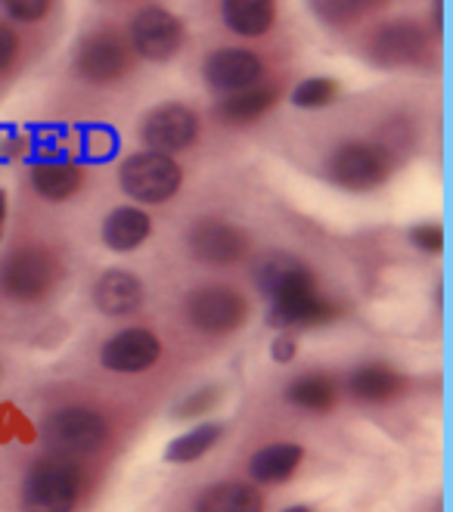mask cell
<instances>
[{
  "mask_svg": "<svg viewBox=\"0 0 453 512\" xmlns=\"http://www.w3.org/2000/svg\"><path fill=\"white\" fill-rule=\"evenodd\" d=\"M81 475L69 454H47L22 481V512H75Z\"/></svg>",
  "mask_w": 453,
  "mask_h": 512,
  "instance_id": "1",
  "label": "cell"
},
{
  "mask_svg": "<svg viewBox=\"0 0 453 512\" xmlns=\"http://www.w3.org/2000/svg\"><path fill=\"white\" fill-rule=\"evenodd\" d=\"M118 184H122L125 196L140 205H165L184 187V168L174 162V156L143 149V153H134L122 162Z\"/></svg>",
  "mask_w": 453,
  "mask_h": 512,
  "instance_id": "2",
  "label": "cell"
},
{
  "mask_svg": "<svg viewBox=\"0 0 453 512\" xmlns=\"http://www.w3.org/2000/svg\"><path fill=\"white\" fill-rule=\"evenodd\" d=\"M63 264L41 246H22L0 261V292L13 301H41L53 292Z\"/></svg>",
  "mask_w": 453,
  "mask_h": 512,
  "instance_id": "3",
  "label": "cell"
},
{
  "mask_svg": "<svg viewBox=\"0 0 453 512\" xmlns=\"http://www.w3.org/2000/svg\"><path fill=\"white\" fill-rule=\"evenodd\" d=\"M391 174V159L382 146L367 140H348L332 149L326 159V177L351 193H367L382 187Z\"/></svg>",
  "mask_w": 453,
  "mask_h": 512,
  "instance_id": "4",
  "label": "cell"
},
{
  "mask_svg": "<svg viewBox=\"0 0 453 512\" xmlns=\"http://www.w3.org/2000/svg\"><path fill=\"white\" fill-rule=\"evenodd\" d=\"M134 50L131 41L115 32V28H100L90 32L75 50V72L87 84H115L131 72Z\"/></svg>",
  "mask_w": 453,
  "mask_h": 512,
  "instance_id": "5",
  "label": "cell"
},
{
  "mask_svg": "<svg viewBox=\"0 0 453 512\" xmlns=\"http://www.w3.org/2000/svg\"><path fill=\"white\" fill-rule=\"evenodd\" d=\"M109 438V423L90 407H63L44 423V441L56 454H94Z\"/></svg>",
  "mask_w": 453,
  "mask_h": 512,
  "instance_id": "6",
  "label": "cell"
},
{
  "mask_svg": "<svg viewBox=\"0 0 453 512\" xmlns=\"http://www.w3.org/2000/svg\"><path fill=\"white\" fill-rule=\"evenodd\" d=\"M128 41L149 63H168L184 47V22L162 7H143L131 22Z\"/></svg>",
  "mask_w": 453,
  "mask_h": 512,
  "instance_id": "7",
  "label": "cell"
},
{
  "mask_svg": "<svg viewBox=\"0 0 453 512\" xmlns=\"http://www.w3.org/2000/svg\"><path fill=\"white\" fill-rule=\"evenodd\" d=\"M140 134L146 149H156L165 156L184 153L199 137V115L184 103H162L143 118Z\"/></svg>",
  "mask_w": 453,
  "mask_h": 512,
  "instance_id": "8",
  "label": "cell"
},
{
  "mask_svg": "<svg viewBox=\"0 0 453 512\" xmlns=\"http://www.w3.org/2000/svg\"><path fill=\"white\" fill-rule=\"evenodd\" d=\"M190 255L208 267H230L249 252V236L224 218H199L187 233Z\"/></svg>",
  "mask_w": 453,
  "mask_h": 512,
  "instance_id": "9",
  "label": "cell"
},
{
  "mask_svg": "<svg viewBox=\"0 0 453 512\" xmlns=\"http://www.w3.org/2000/svg\"><path fill=\"white\" fill-rule=\"evenodd\" d=\"M187 317L199 333L224 336V333H233V329L243 326L246 298L236 289H227V286H205V289H196L190 295Z\"/></svg>",
  "mask_w": 453,
  "mask_h": 512,
  "instance_id": "10",
  "label": "cell"
},
{
  "mask_svg": "<svg viewBox=\"0 0 453 512\" xmlns=\"http://www.w3.org/2000/svg\"><path fill=\"white\" fill-rule=\"evenodd\" d=\"M162 357V342L149 329L131 326L115 333L109 342L100 348V364L109 373H143Z\"/></svg>",
  "mask_w": 453,
  "mask_h": 512,
  "instance_id": "11",
  "label": "cell"
},
{
  "mask_svg": "<svg viewBox=\"0 0 453 512\" xmlns=\"http://www.w3.org/2000/svg\"><path fill=\"white\" fill-rule=\"evenodd\" d=\"M205 81L221 90V94H233V90H246L252 84H261L264 78V63L243 47H221L215 50L202 66Z\"/></svg>",
  "mask_w": 453,
  "mask_h": 512,
  "instance_id": "12",
  "label": "cell"
},
{
  "mask_svg": "<svg viewBox=\"0 0 453 512\" xmlns=\"http://www.w3.org/2000/svg\"><path fill=\"white\" fill-rule=\"evenodd\" d=\"M332 317H336V305H332L326 295L317 292V283L270 301V323H274L277 329L317 326V323H326Z\"/></svg>",
  "mask_w": 453,
  "mask_h": 512,
  "instance_id": "13",
  "label": "cell"
},
{
  "mask_svg": "<svg viewBox=\"0 0 453 512\" xmlns=\"http://www.w3.org/2000/svg\"><path fill=\"white\" fill-rule=\"evenodd\" d=\"M370 53L379 66H410L426 53V35L413 22H388L370 38Z\"/></svg>",
  "mask_w": 453,
  "mask_h": 512,
  "instance_id": "14",
  "label": "cell"
},
{
  "mask_svg": "<svg viewBox=\"0 0 453 512\" xmlns=\"http://www.w3.org/2000/svg\"><path fill=\"white\" fill-rule=\"evenodd\" d=\"M94 305L106 317H128L143 305V283L131 270L112 267L94 286Z\"/></svg>",
  "mask_w": 453,
  "mask_h": 512,
  "instance_id": "15",
  "label": "cell"
},
{
  "mask_svg": "<svg viewBox=\"0 0 453 512\" xmlns=\"http://www.w3.org/2000/svg\"><path fill=\"white\" fill-rule=\"evenodd\" d=\"M255 283L270 301H274V298H283L295 289L314 286V274L298 258L277 252V255L261 258V264L255 267Z\"/></svg>",
  "mask_w": 453,
  "mask_h": 512,
  "instance_id": "16",
  "label": "cell"
},
{
  "mask_svg": "<svg viewBox=\"0 0 453 512\" xmlns=\"http://www.w3.org/2000/svg\"><path fill=\"white\" fill-rule=\"evenodd\" d=\"M149 233H153V218L137 205L115 208V212H109L103 221V243H106V249H112L118 255L140 249L149 239Z\"/></svg>",
  "mask_w": 453,
  "mask_h": 512,
  "instance_id": "17",
  "label": "cell"
},
{
  "mask_svg": "<svg viewBox=\"0 0 453 512\" xmlns=\"http://www.w3.org/2000/svg\"><path fill=\"white\" fill-rule=\"evenodd\" d=\"M305 460V447L292 444V441H277L255 450L249 460V475L258 485H280L295 475V469Z\"/></svg>",
  "mask_w": 453,
  "mask_h": 512,
  "instance_id": "18",
  "label": "cell"
},
{
  "mask_svg": "<svg viewBox=\"0 0 453 512\" xmlns=\"http://www.w3.org/2000/svg\"><path fill=\"white\" fill-rule=\"evenodd\" d=\"M348 391L360 404H388L404 391V376L388 364H364L348 376Z\"/></svg>",
  "mask_w": 453,
  "mask_h": 512,
  "instance_id": "19",
  "label": "cell"
},
{
  "mask_svg": "<svg viewBox=\"0 0 453 512\" xmlns=\"http://www.w3.org/2000/svg\"><path fill=\"white\" fill-rule=\"evenodd\" d=\"M224 25L239 38H261L274 28L277 4L274 0H224Z\"/></svg>",
  "mask_w": 453,
  "mask_h": 512,
  "instance_id": "20",
  "label": "cell"
},
{
  "mask_svg": "<svg viewBox=\"0 0 453 512\" xmlns=\"http://www.w3.org/2000/svg\"><path fill=\"white\" fill-rule=\"evenodd\" d=\"M277 103V87L267 84H252L246 90H233L218 106V115L227 125H252Z\"/></svg>",
  "mask_w": 453,
  "mask_h": 512,
  "instance_id": "21",
  "label": "cell"
},
{
  "mask_svg": "<svg viewBox=\"0 0 453 512\" xmlns=\"http://www.w3.org/2000/svg\"><path fill=\"white\" fill-rule=\"evenodd\" d=\"M196 512H264V497L246 481H221L199 497Z\"/></svg>",
  "mask_w": 453,
  "mask_h": 512,
  "instance_id": "22",
  "label": "cell"
},
{
  "mask_svg": "<svg viewBox=\"0 0 453 512\" xmlns=\"http://www.w3.org/2000/svg\"><path fill=\"white\" fill-rule=\"evenodd\" d=\"M32 187L47 202H66L84 187V171L72 162H44L32 171Z\"/></svg>",
  "mask_w": 453,
  "mask_h": 512,
  "instance_id": "23",
  "label": "cell"
},
{
  "mask_svg": "<svg viewBox=\"0 0 453 512\" xmlns=\"http://www.w3.org/2000/svg\"><path fill=\"white\" fill-rule=\"evenodd\" d=\"M289 404L301 407V410H314V413H326L336 407V398H339V388L332 382L326 373H305L298 376L289 391H286Z\"/></svg>",
  "mask_w": 453,
  "mask_h": 512,
  "instance_id": "24",
  "label": "cell"
},
{
  "mask_svg": "<svg viewBox=\"0 0 453 512\" xmlns=\"http://www.w3.org/2000/svg\"><path fill=\"white\" fill-rule=\"evenodd\" d=\"M221 435H224V426L221 423H202V426L190 429L187 435L174 438L165 457L171 463H193V460L205 457L208 450L221 441Z\"/></svg>",
  "mask_w": 453,
  "mask_h": 512,
  "instance_id": "25",
  "label": "cell"
},
{
  "mask_svg": "<svg viewBox=\"0 0 453 512\" xmlns=\"http://www.w3.org/2000/svg\"><path fill=\"white\" fill-rule=\"evenodd\" d=\"M317 16L326 22V25H336V28H345L351 22H357L367 10L385 4V0H311Z\"/></svg>",
  "mask_w": 453,
  "mask_h": 512,
  "instance_id": "26",
  "label": "cell"
},
{
  "mask_svg": "<svg viewBox=\"0 0 453 512\" xmlns=\"http://www.w3.org/2000/svg\"><path fill=\"white\" fill-rule=\"evenodd\" d=\"M336 97H339V84L332 78H308L295 87L292 103L298 109H323L336 103Z\"/></svg>",
  "mask_w": 453,
  "mask_h": 512,
  "instance_id": "27",
  "label": "cell"
},
{
  "mask_svg": "<svg viewBox=\"0 0 453 512\" xmlns=\"http://www.w3.org/2000/svg\"><path fill=\"white\" fill-rule=\"evenodd\" d=\"M53 0H0V7H4V13L16 22H38L47 16Z\"/></svg>",
  "mask_w": 453,
  "mask_h": 512,
  "instance_id": "28",
  "label": "cell"
},
{
  "mask_svg": "<svg viewBox=\"0 0 453 512\" xmlns=\"http://www.w3.org/2000/svg\"><path fill=\"white\" fill-rule=\"evenodd\" d=\"M410 243L419 249V252H432L438 255L444 249V230L438 224H416L410 230Z\"/></svg>",
  "mask_w": 453,
  "mask_h": 512,
  "instance_id": "29",
  "label": "cell"
},
{
  "mask_svg": "<svg viewBox=\"0 0 453 512\" xmlns=\"http://www.w3.org/2000/svg\"><path fill=\"white\" fill-rule=\"evenodd\" d=\"M19 56V35L13 32V25L0 22V75H7Z\"/></svg>",
  "mask_w": 453,
  "mask_h": 512,
  "instance_id": "30",
  "label": "cell"
},
{
  "mask_svg": "<svg viewBox=\"0 0 453 512\" xmlns=\"http://www.w3.org/2000/svg\"><path fill=\"white\" fill-rule=\"evenodd\" d=\"M215 395H218L215 388H208V391H196V395H193L190 401L180 404L174 413H177V416H199V413H205L211 404H215Z\"/></svg>",
  "mask_w": 453,
  "mask_h": 512,
  "instance_id": "31",
  "label": "cell"
},
{
  "mask_svg": "<svg viewBox=\"0 0 453 512\" xmlns=\"http://www.w3.org/2000/svg\"><path fill=\"white\" fill-rule=\"evenodd\" d=\"M274 360L277 364H289V360L295 357V339H289V336H280L277 342H274Z\"/></svg>",
  "mask_w": 453,
  "mask_h": 512,
  "instance_id": "32",
  "label": "cell"
},
{
  "mask_svg": "<svg viewBox=\"0 0 453 512\" xmlns=\"http://www.w3.org/2000/svg\"><path fill=\"white\" fill-rule=\"evenodd\" d=\"M4 224H7V196L0 193V236H4Z\"/></svg>",
  "mask_w": 453,
  "mask_h": 512,
  "instance_id": "33",
  "label": "cell"
},
{
  "mask_svg": "<svg viewBox=\"0 0 453 512\" xmlns=\"http://www.w3.org/2000/svg\"><path fill=\"white\" fill-rule=\"evenodd\" d=\"M435 32H441V0H435Z\"/></svg>",
  "mask_w": 453,
  "mask_h": 512,
  "instance_id": "34",
  "label": "cell"
},
{
  "mask_svg": "<svg viewBox=\"0 0 453 512\" xmlns=\"http://www.w3.org/2000/svg\"><path fill=\"white\" fill-rule=\"evenodd\" d=\"M286 512H314V509H308V506H292V509H286Z\"/></svg>",
  "mask_w": 453,
  "mask_h": 512,
  "instance_id": "35",
  "label": "cell"
}]
</instances>
